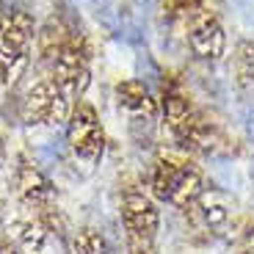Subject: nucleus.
Instances as JSON below:
<instances>
[{"instance_id":"obj_8","label":"nucleus","mask_w":254,"mask_h":254,"mask_svg":"<svg viewBox=\"0 0 254 254\" xmlns=\"http://www.w3.org/2000/svg\"><path fill=\"white\" fill-rule=\"evenodd\" d=\"M122 221L133 241L149 243L160 227L158 199L141 188H127L122 193Z\"/></svg>"},{"instance_id":"obj_4","label":"nucleus","mask_w":254,"mask_h":254,"mask_svg":"<svg viewBox=\"0 0 254 254\" xmlns=\"http://www.w3.org/2000/svg\"><path fill=\"white\" fill-rule=\"evenodd\" d=\"M185 25H188V45L193 56L202 61H218L227 53V31H224L221 19L216 8L207 0H190L183 14Z\"/></svg>"},{"instance_id":"obj_15","label":"nucleus","mask_w":254,"mask_h":254,"mask_svg":"<svg viewBox=\"0 0 254 254\" xmlns=\"http://www.w3.org/2000/svg\"><path fill=\"white\" fill-rule=\"evenodd\" d=\"M0 155H3V138H0Z\"/></svg>"},{"instance_id":"obj_12","label":"nucleus","mask_w":254,"mask_h":254,"mask_svg":"<svg viewBox=\"0 0 254 254\" xmlns=\"http://www.w3.org/2000/svg\"><path fill=\"white\" fill-rule=\"evenodd\" d=\"M72 249H75V254H111V243L94 227L77 229L72 238Z\"/></svg>"},{"instance_id":"obj_6","label":"nucleus","mask_w":254,"mask_h":254,"mask_svg":"<svg viewBox=\"0 0 254 254\" xmlns=\"http://www.w3.org/2000/svg\"><path fill=\"white\" fill-rule=\"evenodd\" d=\"M160 114H163L166 127L172 130V135L183 146H202L207 138V127L199 111L193 108V102L185 97L183 89L169 86L163 91V102H160Z\"/></svg>"},{"instance_id":"obj_1","label":"nucleus","mask_w":254,"mask_h":254,"mask_svg":"<svg viewBox=\"0 0 254 254\" xmlns=\"http://www.w3.org/2000/svg\"><path fill=\"white\" fill-rule=\"evenodd\" d=\"M149 193L158 202H166L177 210H190L204 193L202 172L183 158L160 155L149 174Z\"/></svg>"},{"instance_id":"obj_9","label":"nucleus","mask_w":254,"mask_h":254,"mask_svg":"<svg viewBox=\"0 0 254 254\" xmlns=\"http://www.w3.org/2000/svg\"><path fill=\"white\" fill-rule=\"evenodd\" d=\"M14 188H17V196L28 207H36V210H45L50 204L53 193H56L50 177L36 163H31L25 158H19L17 169H14Z\"/></svg>"},{"instance_id":"obj_3","label":"nucleus","mask_w":254,"mask_h":254,"mask_svg":"<svg viewBox=\"0 0 254 254\" xmlns=\"http://www.w3.org/2000/svg\"><path fill=\"white\" fill-rule=\"evenodd\" d=\"M72 105L53 77L36 80L19 102V116L25 127H61L69 122Z\"/></svg>"},{"instance_id":"obj_10","label":"nucleus","mask_w":254,"mask_h":254,"mask_svg":"<svg viewBox=\"0 0 254 254\" xmlns=\"http://www.w3.org/2000/svg\"><path fill=\"white\" fill-rule=\"evenodd\" d=\"M116 102H119V108L125 111V114H130L133 119H146L152 122L158 119V100H155L152 94H149V89H146L141 80H135V77H127V80H119L116 83Z\"/></svg>"},{"instance_id":"obj_2","label":"nucleus","mask_w":254,"mask_h":254,"mask_svg":"<svg viewBox=\"0 0 254 254\" xmlns=\"http://www.w3.org/2000/svg\"><path fill=\"white\" fill-rule=\"evenodd\" d=\"M36 42L33 17L22 8L0 14V83L14 86L31 64V47Z\"/></svg>"},{"instance_id":"obj_5","label":"nucleus","mask_w":254,"mask_h":254,"mask_svg":"<svg viewBox=\"0 0 254 254\" xmlns=\"http://www.w3.org/2000/svg\"><path fill=\"white\" fill-rule=\"evenodd\" d=\"M50 77L56 80V86L66 94V100L72 105L80 102V97L86 94L91 83V69H89V50L77 36H66L61 50L56 53Z\"/></svg>"},{"instance_id":"obj_16","label":"nucleus","mask_w":254,"mask_h":254,"mask_svg":"<svg viewBox=\"0 0 254 254\" xmlns=\"http://www.w3.org/2000/svg\"><path fill=\"white\" fill-rule=\"evenodd\" d=\"M0 207H3V196H0Z\"/></svg>"},{"instance_id":"obj_7","label":"nucleus","mask_w":254,"mask_h":254,"mask_svg":"<svg viewBox=\"0 0 254 254\" xmlns=\"http://www.w3.org/2000/svg\"><path fill=\"white\" fill-rule=\"evenodd\" d=\"M66 141L69 149L77 160H83L86 166H94L105 152V130L100 125L94 105L89 102H77L72 108V116L66 122Z\"/></svg>"},{"instance_id":"obj_14","label":"nucleus","mask_w":254,"mask_h":254,"mask_svg":"<svg viewBox=\"0 0 254 254\" xmlns=\"http://www.w3.org/2000/svg\"><path fill=\"white\" fill-rule=\"evenodd\" d=\"M238 254H254V229H249L246 235H243V241H241V249H238Z\"/></svg>"},{"instance_id":"obj_13","label":"nucleus","mask_w":254,"mask_h":254,"mask_svg":"<svg viewBox=\"0 0 254 254\" xmlns=\"http://www.w3.org/2000/svg\"><path fill=\"white\" fill-rule=\"evenodd\" d=\"M235 80L241 89L254 86V45L241 42L235 50Z\"/></svg>"},{"instance_id":"obj_11","label":"nucleus","mask_w":254,"mask_h":254,"mask_svg":"<svg viewBox=\"0 0 254 254\" xmlns=\"http://www.w3.org/2000/svg\"><path fill=\"white\" fill-rule=\"evenodd\" d=\"M8 232L22 249V254H45L53 235V229L45 224L42 216H14L8 221Z\"/></svg>"}]
</instances>
